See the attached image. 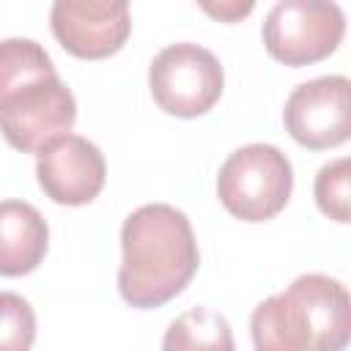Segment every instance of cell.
<instances>
[{"mask_svg":"<svg viewBox=\"0 0 351 351\" xmlns=\"http://www.w3.org/2000/svg\"><path fill=\"white\" fill-rule=\"evenodd\" d=\"M121 296L140 310L162 307L178 296L197 271L200 252L186 214L167 203L132 211L121 228Z\"/></svg>","mask_w":351,"mask_h":351,"instance_id":"cell-1","label":"cell"},{"mask_svg":"<svg viewBox=\"0 0 351 351\" xmlns=\"http://www.w3.org/2000/svg\"><path fill=\"white\" fill-rule=\"evenodd\" d=\"M293 189V167L288 156L266 143L236 148L219 167L217 195L222 206L244 222H266L277 217Z\"/></svg>","mask_w":351,"mask_h":351,"instance_id":"cell-2","label":"cell"},{"mask_svg":"<svg viewBox=\"0 0 351 351\" xmlns=\"http://www.w3.org/2000/svg\"><path fill=\"white\" fill-rule=\"evenodd\" d=\"M151 96L167 115H206L222 96L225 71L214 52L200 44L178 41L165 47L148 69Z\"/></svg>","mask_w":351,"mask_h":351,"instance_id":"cell-3","label":"cell"},{"mask_svg":"<svg viewBox=\"0 0 351 351\" xmlns=\"http://www.w3.org/2000/svg\"><path fill=\"white\" fill-rule=\"evenodd\" d=\"M346 33V16L337 3L282 0L263 22L266 52L285 66H310L329 58Z\"/></svg>","mask_w":351,"mask_h":351,"instance_id":"cell-4","label":"cell"},{"mask_svg":"<svg viewBox=\"0 0 351 351\" xmlns=\"http://www.w3.org/2000/svg\"><path fill=\"white\" fill-rule=\"evenodd\" d=\"M74 121V93L58 74L30 82L0 101V132L22 154H41L49 143L66 137Z\"/></svg>","mask_w":351,"mask_h":351,"instance_id":"cell-5","label":"cell"},{"mask_svg":"<svg viewBox=\"0 0 351 351\" xmlns=\"http://www.w3.org/2000/svg\"><path fill=\"white\" fill-rule=\"evenodd\" d=\"M348 93L351 82L340 74L296 85L282 110L288 134L310 151H326L346 143L351 134Z\"/></svg>","mask_w":351,"mask_h":351,"instance_id":"cell-6","label":"cell"},{"mask_svg":"<svg viewBox=\"0 0 351 351\" xmlns=\"http://www.w3.org/2000/svg\"><path fill=\"white\" fill-rule=\"evenodd\" d=\"M49 22L60 47L85 60L115 55L132 33L126 0H58Z\"/></svg>","mask_w":351,"mask_h":351,"instance_id":"cell-7","label":"cell"},{"mask_svg":"<svg viewBox=\"0 0 351 351\" xmlns=\"http://www.w3.org/2000/svg\"><path fill=\"white\" fill-rule=\"evenodd\" d=\"M36 176L49 200L60 206H85L101 192L107 165L104 154L88 137L66 134L38 154Z\"/></svg>","mask_w":351,"mask_h":351,"instance_id":"cell-8","label":"cell"},{"mask_svg":"<svg viewBox=\"0 0 351 351\" xmlns=\"http://www.w3.org/2000/svg\"><path fill=\"white\" fill-rule=\"evenodd\" d=\"M288 291L302 304L313 351H343L351 337V299L346 285L326 274H302Z\"/></svg>","mask_w":351,"mask_h":351,"instance_id":"cell-9","label":"cell"},{"mask_svg":"<svg viewBox=\"0 0 351 351\" xmlns=\"http://www.w3.org/2000/svg\"><path fill=\"white\" fill-rule=\"evenodd\" d=\"M49 228L41 211L25 200H0V274H30L47 255Z\"/></svg>","mask_w":351,"mask_h":351,"instance_id":"cell-10","label":"cell"},{"mask_svg":"<svg viewBox=\"0 0 351 351\" xmlns=\"http://www.w3.org/2000/svg\"><path fill=\"white\" fill-rule=\"evenodd\" d=\"M255 351H313V335L296 296L285 288L263 299L250 318Z\"/></svg>","mask_w":351,"mask_h":351,"instance_id":"cell-11","label":"cell"},{"mask_svg":"<svg viewBox=\"0 0 351 351\" xmlns=\"http://www.w3.org/2000/svg\"><path fill=\"white\" fill-rule=\"evenodd\" d=\"M162 351H236V346L225 315L208 307H192L167 326Z\"/></svg>","mask_w":351,"mask_h":351,"instance_id":"cell-12","label":"cell"},{"mask_svg":"<svg viewBox=\"0 0 351 351\" xmlns=\"http://www.w3.org/2000/svg\"><path fill=\"white\" fill-rule=\"evenodd\" d=\"M52 58L33 38H3L0 41V101L14 90L55 77Z\"/></svg>","mask_w":351,"mask_h":351,"instance_id":"cell-13","label":"cell"},{"mask_svg":"<svg viewBox=\"0 0 351 351\" xmlns=\"http://www.w3.org/2000/svg\"><path fill=\"white\" fill-rule=\"evenodd\" d=\"M36 340V313L27 299L0 291V351H30Z\"/></svg>","mask_w":351,"mask_h":351,"instance_id":"cell-14","label":"cell"},{"mask_svg":"<svg viewBox=\"0 0 351 351\" xmlns=\"http://www.w3.org/2000/svg\"><path fill=\"white\" fill-rule=\"evenodd\" d=\"M315 203L329 219H335L340 225H346L351 219V208H348V159L346 156H340V159H335V162H329L318 170V176H315Z\"/></svg>","mask_w":351,"mask_h":351,"instance_id":"cell-15","label":"cell"},{"mask_svg":"<svg viewBox=\"0 0 351 351\" xmlns=\"http://www.w3.org/2000/svg\"><path fill=\"white\" fill-rule=\"evenodd\" d=\"M203 11H208V14L219 16V19H236V16L250 14L252 3H247V5H203Z\"/></svg>","mask_w":351,"mask_h":351,"instance_id":"cell-16","label":"cell"}]
</instances>
